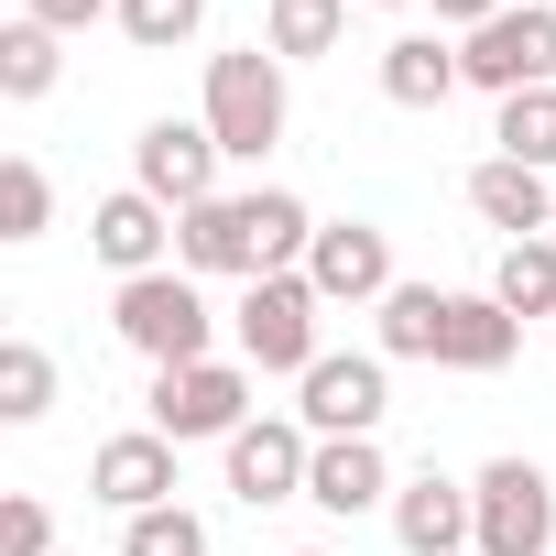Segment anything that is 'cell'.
<instances>
[{"label":"cell","instance_id":"6da1fadb","mask_svg":"<svg viewBox=\"0 0 556 556\" xmlns=\"http://www.w3.org/2000/svg\"><path fill=\"white\" fill-rule=\"evenodd\" d=\"M110 328H121V350H142L153 371L218 361V306L197 295V273H186V262H164V273H131V285L110 295Z\"/></svg>","mask_w":556,"mask_h":556},{"label":"cell","instance_id":"7a4b0ae2","mask_svg":"<svg viewBox=\"0 0 556 556\" xmlns=\"http://www.w3.org/2000/svg\"><path fill=\"white\" fill-rule=\"evenodd\" d=\"M197 121L218 131L229 164H262L273 142H285V121H295V99H285V55H273V45H229V55H207V110H197Z\"/></svg>","mask_w":556,"mask_h":556},{"label":"cell","instance_id":"3957f363","mask_svg":"<svg viewBox=\"0 0 556 556\" xmlns=\"http://www.w3.org/2000/svg\"><path fill=\"white\" fill-rule=\"evenodd\" d=\"M229 339H240V361L251 371H317L328 350H317V285L306 273H251L240 285V306H229Z\"/></svg>","mask_w":556,"mask_h":556},{"label":"cell","instance_id":"277c9868","mask_svg":"<svg viewBox=\"0 0 556 556\" xmlns=\"http://www.w3.org/2000/svg\"><path fill=\"white\" fill-rule=\"evenodd\" d=\"M240 426H251V361L153 371V437H175V447H229Z\"/></svg>","mask_w":556,"mask_h":556},{"label":"cell","instance_id":"5b68a950","mask_svg":"<svg viewBox=\"0 0 556 556\" xmlns=\"http://www.w3.org/2000/svg\"><path fill=\"white\" fill-rule=\"evenodd\" d=\"M458 66H469V88H491V99L556 88V0H513V12H491L480 34H458Z\"/></svg>","mask_w":556,"mask_h":556},{"label":"cell","instance_id":"8992f818","mask_svg":"<svg viewBox=\"0 0 556 556\" xmlns=\"http://www.w3.org/2000/svg\"><path fill=\"white\" fill-rule=\"evenodd\" d=\"M469 502H480V545L469 556H545L556 545V480L534 458H491L469 480Z\"/></svg>","mask_w":556,"mask_h":556},{"label":"cell","instance_id":"52a82bcc","mask_svg":"<svg viewBox=\"0 0 556 556\" xmlns=\"http://www.w3.org/2000/svg\"><path fill=\"white\" fill-rule=\"evenodd\" d=\"M393 404V361L382 350H328L306 382H295V426L306 437H371Z\"/></svg>","mask_w":556,"mask_h":556},{"label":"cell","instance_id":"ba28073f","mask_svg":"<svg viewBox=\"0 0 556 556\" xmlns=\"http://www.w3.org/2000/svg\"><path fill=\"white\" fill-rule=\"evenodd\" d=\"M229 502H251V513H273V502H306V469H317V437L295 426V415H251L229 447Z\"/></svg>","mask_w":556,"mask_h":556},{"label":"cell","instance_id":"9c48e42d","mask_svg":"<svg viewBox=\"0 0 556 556\" xmlns=\"http://www.w3.org/2000/svg\"><path fill=\"white\" fill-rule=\"evenodd\" d=\"M218 164H229V153H218V131H207V121H142V142H131V186H142V197H164L175 218L218 197Z\"/></svg>","mask_w":556,"mask_h":556},{"label":"cell","instance_id":"30bf717a","mask_svg":"<svg viewBox=\"0 0 556 556\" xmlns=\"http://www.w3.org/2000/svg\"><path fill=\"white\" fill-rule=\"evenodd\" d=\"M306 285H317V306H382V295H393V229H371V218H317Z\"/></svg>","mask_w":556,"mask_h":556},{"label":"cell","instance_id":"8fae6325","mask_svg":"<svg viewBox=\"0 0 556 556\" xmlns=\"http://www.w3.org/2000/svg\"><path fill=\"white\" fill-rule=\"evenodd\" d=\"M393 534H404V556H469V545H480L469 480H447L437 458H426L415 480H393Z\"/></svg>","mask_w":556,"mask_h":556},{"label":"cell","instance_id":"7c38bea8","mask_svg":"<svg viewBox=\"0 0 556 556\" xmlns=\"http://www.w3.org/2000/svg\"><path fill=\"white\" fill-rule=\"evenodd\" d=\"M88 251L121 273V285H131V273H164V262H175V207L142 197V186H121V197L88 207Z\"/></svg>","mask_w":556,"mask_h":556},{"label":"cell","instance_id":"4fadbf2b","mask_svg":"<svg viewBox=\"0 0 556 556\" xmlns=\"http://www.w3.org/2000/svg\"><path fill=\"white\" fill-rule=\"evenodd\" d=\"M175 262L197 273V285H207V273H240V285H251V273H262V207H251V197L186 207V218H175Z\"/></svg>","mask_w":556,"mask_h":556},{"label":"cell","instance_id":"5bb4252c","mask_svg":"<svg viewBox=\"0 0 556 556\" xmlns=\"http://www.w3.org/2000/svg\"><path fill=\"white\" fill-rule=\"evenodd\" d=\"M88 491L131 523V513H164L175 502V437H153V426H131V437H110L99 458H88Z\"/></svg>","mask_w":556,"mask_h":556},{"label":"cell","instance_id":"9a60e30c","mask_svg":"<svg viewBox=\"0 0 556 556\" xmlns=\"http://www.w3.org/2000/svg\"><path fill=\"white\" fill-rule=\"evenodd\" d=\"M513 350H523V317H513V306H502L491 285H480V295H447V306H437V371H502Z\"/></svg>","mask_w":556,"mask_h":556},{"label":"cell","instance_id":"2e32d148","mask_svg":"<svg viewBox=\"0 0 556 556\" xmlns=\"http://www.w3.org/2000/svg\"><path fill=\"white\" fill-rule=\"evenodd\" d=\"M469 207H480L502 240H545V229H556V186H545L534 164H513V153L469 164Z\"/></svg>","mask_w":556,"mask_h":556},{"label":"cell","instance_id":"e0dca14e","mask_svg":"<svg viewBox=\"0 0 556 556\" xmlns=\"http://www.w3.org/2000/svg\"><path fill=\"white\" fill-rule=\"evenodd\" d=\"M306 502L317 513H371V502H393V458L371 447V437H317V469H306Z\"/></svg>","mask_w":556,"mask_h":556},{"label":"cell","instance_id":"ac0fdd59","mask_svg":"<svg viewBox=\"0 0 556 556\" xmlns=\"http://www.w3.org/2000/svg\"><path fill=\"white\" fill-rule=\"evenodd\" d=\"M458 88H469V66H458L447 34H393V45H382V99H393V110H447Z\"/></svg>","mask_w":556,"mask_h":556},{"label":"cell","instance_id":"d6986e66","mask_svg":"<svg viewBox=\"0 0 556 556\" xmlns=\"http://www.w3.org/2000/svg\"><path fill=\"white\" fill-rule=\"evenodd\" d=\"M339 34H350V0H273V12H262V45L285 55V66L339 55Z\"/></svg>","mask_w":556,"mask_h":556},{"label":"cell","instance_id":"ffe728a7","mask_svg":"<svg viewBox=\"0 0 556 556\" xmlns=\"http://www.w3.org/2000/svg\"><path fill=\"white\" fill-rule=\"evenodd\" d=\"M491 295H502L513 317H556V229H545V240H502Z\"/></svg>","mask_w":556,"mask_h":556},{"label":"cell","instance_id":"44dd1931","mask_svg":"<svg viewBox=\"0 0 556 556\" xmlns=\"http://www.w3.org/2000/svg\"><path fill=\"white\" fill-rule=\"evenodd\" d=\"M55 77H66V34H45V23L0 34V99H55Z\"/></svg>","mask_w":556,"mask_h":556},{"label":"cell","instance_id":"7402d4cb","mask_svg":"<svg viewBox=\"0 0 556 556\" xmlns=\"http://www.w3.org/2000/svg\"><path fill=\"white\" fill-rule=\"evenodd\" d=\"M491 142H502L513 164H534V175H556V88H523V99H502V121H491Z\"/></svg>","mask_w":556,"mask_h":556},{"label":"cell","instance_id":"603a6c76","mask_svg":"<svg viewBox=\"0 0 556 556\" xmlns=\"http://www.w3.org/2000/svg\"><path fill=\"white\" fill-rule=\"evenodd\" d=\"M34 415H55V361L34 339H0V426H34Z\"/></svg>","mask_w":556,"mask_h":556},{"label":"cell","instance_id":"cb8c5ba5","mask_svg":"<svg viewBox=\"0 0 556 556\" xmlns=\"http://www.w3.org/2000/svg\"><path fill=\"white\" fill-rule=\"evenodd\" d=\"M437 285H393L382 295V361H437Z\"/></svg>","mask_w":556,"mask_h":556},{"label":"cell","instance_id":"d4e9b609","mask_svg":"<svg viewBox=\"0 0 556 556\" xmlns=\"http://www.w3.org/2000/svg\"><path fill=\"white\" fill-rule=\"evenodd\" d=\"M45 218H55V186L34 153H12L0 164V240H45Z\"/></svg>","mask_w":556,"mask_h":556},{"label":"cell","instance_id":"484cf974","mask_svg":"<svg viewBox=\"0 0 556 556\" xmlns=\"http://www.w3.org/2000/svg\"><path fill=\"white\" fill-rule=\"evenodd\" d=\"M197 23H207V0H121V34H131L142 55H175V45H197Z\"/></svg>","mask_w":556,"mask_h":556},{"label":"cell","instance_id":"4316f807","mask_svg":"<svg viewBox=\"0 0 556 556\" xmlns=\"http://www.w3.org/2000/svg\"><path fill=\"white\" fill-rule=\"evenodd\" d=\"M121 556H207V523H197L186 502H164V513H131Z\"/></svg>","mask_w":556,"mask_h":556},{"label":"cell","instance_id":"83f0119b","mask_svg":"<svg viewBox=\"0 0 556 556\" xmlns=\"http://www.w3.org/2000/svg\"><path fill=\"white\" fill-rule=\"evenodd\" d=\"M0 556H55V513H45L34 491L0 502Z\"/></svg>","mask_w":556,"mask_h":556},{"label":"cell","instance_id":"f1b7e54d","mask_svg":"<svg viewBox=\"0 0 556 556\" xmlns=\"http://www.w3.org/2000/svg\"><path fill=\"white\" fill-rule=\"evenodd\" d=\"M99 12H121V0H23V23H45V34H88Z\"/></svg>","mask_w":556,"mask_h":556},{"label":"cell","instance_id":"f546056e","mask_svg":"<svg viewBox=\"0 0 556 556\" xmlns=\"http://www.w3.org/2000/svg\"><path fill=\"white\" fill-rule=\"evenodd\" d=\"M426 12H437V23H458V34H480L491 12H513V0H426Z\"/></svg>","mask_w":556,"mask_h":556},{"label":"cell","instance_id":"4dcf8cb0","mask_svg":"<svg viewBox=\"0 0 556 556\" xmlns=\"http://www.w3.org/2000/svg\"><path fill=\"white\" fill-rule=\"evenodd\" d=\"M295 556H328V545H295Z\"/></svg>","mask_w":556,"mask_h":556},{"label":"cell","instance_id":"1f68e13d","mask_svg":"<svg viewBox=\"0 0 556 556\" xmlns=\"http://www.w3.org/2000/svg\"><path fill=\"white\" fill-rule=\"evenodd\" d=\"M371 12H393V0H371Z\"/></svg>","mask_w":556,"mask_h":556}]
</instances>
